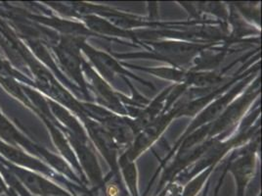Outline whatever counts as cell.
<instances>
[{
	"label": "cell",
	"mask_w": 262,
	"mask_h": 196,
	"mask_svg": "<svg viewBox=\"0 0 262 196\" xmlns=\"http://www.w3.org/2000/svg\"><path fill=\"white\" fill-rule=\"evenodd\" d=\"M82 71L88 83V89L94 93L98 105L117 115L128 117L126 107L120 99V92L116 91L106 80L100 76L84 58L82 60Z\"/></svg>",
	"instance_id": "6"
},
{
	"label": "cell",
	"mask_w": 262,
	"mask_h": 196,
	"mask_svg": "<svg viewBox=\"0 0 262 196\" xmlns=\"http://www.w3.org/2000/svg\"><path fill=\"white\" fill-rule=\"evenodd\" d=\"M46 101L52 116L59 124L61 131H69L78 138H88L85 128L75 114H72L70 110L50 98L46 97Z\"/></svg>",
	"instance_id": "11"
},
{
	"label": "cell",
	"mask_w": 262,
	"mask_h": 196,
	"mask_svg": "<svg viewBox=\"0 0 262 196\" xmlns=\"http://www.w3.org/2000/svg\"><path fill=\"white\" fill-rule=\"evenodd\" d=\"M167 194H168V185L164 187L158 194H156L155 196H167Z\"/></svg>",
	"instance_id": "19"
},
{
	"label": "cell",
	"mask_w": 262,
	"mask_h": 196,
	"mask_svg": "<svg viewBox=\"0 0 262 196\" xmlns=\"http://www.w3.org/2000/svg\"><path fill=\"white\" fill-rule=\"evenodd\" d=\"M146 50L139 53L114 54L117 59L148 58L164 61L171 67L186 70V67L192 65L196 57L203 51L212 47L214 43L201 44L198 42H187L178 40H157L142 42Z\"/></svg>",
	"instance_id": "1"
},
{
	"label": "cell",
	"mask_w": 262,
	"mask_h": 196,
	"mask_svg": "<svg viewBox=\"0 0 262 196\" xmlns=\"http://www.w3.org/2000/svg\"><path fill=\"white\" fill-rule=\"evenodd\" d=\"M120 174L128 194L140 196L138 185V170L136 162L129 160L124 153H120L119 157Z\"/></svg>",
	"instance_id": "15"
},
{
	"label": "cell",
	"mask_w": 262,
	"mask_h": 196,
	"mask_svg": "<svg viewBox=\"0 0 262 196\" xmlns=\"http://www.w3.org/2000/svg\"><path fill=\"white\" fill-rule=\"evenodd\" d=\"M10 192H12L11 190L9 189V187L6 185V183L4 182L2 175L0 174V195L2 194H7V195L10 196Z\"/></svg>",
	"instance_id": "18"
},
{
	"label": "cell",
	"mask_w": 262,
	"mask_h": 196,
	"mask_svg": "<svg viewBox=\"0 0 262 196\" xmlns=\"http://www.w3.org/2000/svg\"><path fill=\"white\" fill-rule=\"evenodd\" d=\"M216 168V165H212L210 167L196 174L193 179H191L189 182H187L185 185L182 186L181 191L178 196H196L202 189L205 187L206 184L210 182L211 174L214 172Z\"/></svg>",
	"instance_id": "16"
},
{
	"label": "cell",
	"mask_w": 262,
	"mask_h": 196,
	"mask_svg": "<svg viewBox=\"0 0 262 196\" xmlns=\"http://www.w3.org/2000/svg\"><path fill=\"white\" fill-rule=\"evenodd\" d=\"M258 196H260V195H258Z\"/></svg>",
	"instance_id": "20"
},
{
	"label": "cell",
	"mask_w": 262,
	"mask_h": 196,
	"mask_svg": "<svg viewBox=\"0 0 262 196\" xmlns=\"http://www.w3.org/2000/svg\"><path fill=\"white\" fill-rule=\"evenodd\" d=\"M259 139L258 135L247 145L233 150L226 162L227 172L233 174L236 183V196H245L246 188L254 177Z\"/></svg>",
	"instance_id": "4"
},
{
	"label": "cell",
	"mask_w": 262,
	"mask_h": 196,
	"mask_svg": "<svg viewBox=\"0 0 262 196\" xmlns=\"http://www.w3.org/2000/svg\"><path fill=\"white\" fill-rule=\"evenodd\" d=\"M84 41H86L85 37L61 35L57 44H53L51 48L61 72L80 89L83 97L88 101H92L82 71L83 57L81 56L80 44Z\"/></svg>",
	"instance_id": "2"
},
{
	"label": "cell",
	"mask_w": 262,
	"mask_h": 196,
	"mask_svg": "<svg viewBox=\"0 0 262 196\" xmlns=\"http://www.w3.org/2000/svg\"><path fill=\"white\" fill-rule=\"evenodd\" d=\"M174 119L175 112L172 108L161 114L135 135L130 147L122 153H124L129 160L136 162L143 153L153 146L154 143L162 136L169 124Z\"/></svg>",
	"instance_id": "9"
},
{
	"label": "cell",
	"mask_w": 262,
	"mask_h": 196,
	"mask_svg": "<svg viewBox=\"0 0 262 196\" xmlns=\"http://www.w3.org/2000/svg\"><path fill=\"white\" fill-rule=\"evenodd\" d=\"M0 136L3 142L11 144L14 146L20 145L24 149H26L29 154L35 157L36 149L38 144L30 141L26 138L22 132L18 131L11 122L1 113L0 111Z\"/></svg>",
	"instance_id": "13"
},
{
	"label": "cell",
	"mask_w": 262,
	"mask_h": 196,
	"mask_svg": "<svg viewBox=\"0 0 262 196\" xmlns=\"http://www.w3.org/2000/svg\"><path fill=\"white\" fill-rule=\"evenodd\" d=\"M80 49L89 58V63L97 71L99 75L104 80H106L109 84L114 82L115 76L118 75L122 79L131 77L139 82L144 86L155 89L152 83H149L139 76H135L133 73H131L127 69H125L123 66L121 65L118 59L112 57L111 55L104 51H101L92 47L90 44L86 43V41L81 43Z\"/></svg>",
	"instance_id": "7"
},
{
	"label": "cell",
	"mask_w": 262,
	"mask_h": 196,
	"mask_svg": "<svg viewBox=\"0 0 262 196\" xmlns=\"http://www.w3.org/2000/svg\"><path fill=\"white\" fill-rule=\"evenodd\" d=\"M82 123L88 132V138L92 144L94 145L96 151H98L105 161L109 165L110 173L114 174H120L119 169V157L120 148L117 143L113 140L108 131L96 121L92 120L86 116L77 117Z\"/></svg>",
	"instance_id": "8"
},
{
	"label": "cell",
	"mask_w": 262,
	"mask_h": 196,
	"mask_svg": "<svg viewBox=\"0 0 262 196\" xmlns=\"http://www.w3.org/2000/svg\"><path fill=\"white\" fill-rule=\"evenodd\" d=\"M246 92L235 98L226 107L219 118L211 123L208 139H217L224 141L229 139L236 131L247 110L251 107V104L260 94V79L256 76L252 81Z\"/></svg>",
	"instance_id": "3"
},
{
	"label": "cell",
	"mask_w": 262,
	"mask_h": 196,
	"mask_svg": "<svg viewBox=\"0 0 262 196\" xmlns=\"http://www.w3.org/2000/svg\"><path fill=\"white\" fill-rule=\"evenodd\" d=\"M77 156L82 173L88 180V185L93 186L92 192L100 189L104 183L105 175L99 163L97 151L89 138H78L69 131H63Z\"/></svg>",
	"instance_id": "5"
},
{
	"label": "cell",
	"mask_w": 262,
	"mask_h": 196,
	"mask_svg": "<svg viewBox=\"0 0 262 196\" xmlns=\"http://www.w3.org/2000/svg\"><path fill=\"white\" fill-rule=\"evenodd\" d=\"M42 196H75L72 192L67 190L62 185L54 184V185Z\"/></svg>",
	"instance_id": "17"
},
{
	"label": "cell",
	"mask_w": 262,
	"mask_h": 196,
	"mask_svg": "<svg viewBox=\"0 0 262 196\" xmlns=\"http://www.w3.org/2000/svg\"><path fill=\"white\" fill-rule=\"evenodd\" d=\"M38 22L42 23L44 25H47L58 32L62 33L61 35L67 36H76V37H85L89 36L99 37V35L89 31L88 27L83 23L78 22L77 20H70V19H60L56 17H33Z\"/></svg>",
	"instance_id": "12"
},
{
	"label": "cell",
	"mask_w": 262,
	"mask_h": 196,
	"mask_svg": "<svg viewBox=\"0 0 262 196\" xmlns=\"http://www.w3.org/2000/svg\"><path fill=\"white\" fill-rule=\"evenodd\" d=\"M120 64L124 67L141 71L145 73H149L153 76L164 79L166 81H170L175 83V85H185L186 80L188 76V70H183L175 67H140V66L132 65L125 62H120Z\"/></svg>",
	"instance_id": "14"
},
{
	"label": "cell",
	"mask_w": 262,
	"mask_h": 196,
	"mask_svg": "<svg viewBox=\"0 0 262 196\" xmlns=\"http://www.w3.org/2000/svg\"><path fill=\"white\" fill-rule=\"evenodd\" d=\"M40 118L42 119L46 128L48 129V131L50 132L51 139L54 142L57 150L61 154V157L73 168V170L79 177L81 182L85 185H88V180H86L85 175L82 173V170L80 168V165L78 163L77 156L74 152L68 139L66 138L65 133L61 131V129L59 127L54 125L51 121L44 118L42 116H40Z\"/></svg>",
	"instance_id": "10"
}]
</instances>
